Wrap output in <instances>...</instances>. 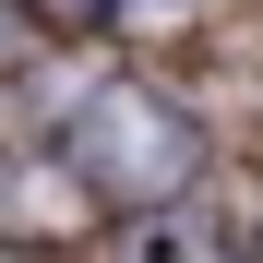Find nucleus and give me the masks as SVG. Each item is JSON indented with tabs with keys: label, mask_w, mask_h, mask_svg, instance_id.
I'll use <instances>...</instances> for the list:
<instances>
[{
	"label": "nucleus",
	"mask_w": 263,
	"mask_h": 263,
	"mask_svg": "<svg viewBox=\"0 0 263 263\" xmlns=\"http://www.w3.org/2000/svg\"><path fill=\"white\" fill-rule=\"evenodd\" d=\"M72 167L120 203H156V192L192 180V120L167 96H144V84H108V96L72 108Z\"/></svg>",
	"instance_id": "obj_1"
},
{
	"label": "nucleus",
	"mask_w": 263,
	"mask_h": 263,
	"mask_svg": "<svg viewBox=\"0 0 263 263\" xmlns=\"http://www.w3.org/2000/svg\"><path fill=\"white\" fill-rule=\"evenodd\" d=\"M120 12H132V24H167V0H120Z\"/></svg>",
	"instance_id": "obj_3"
},
{
	"label": "nucleus",
	"mask_w": 263,
	"mask_h": 263,
	"mask_svg": "<svg viewBox=\"0 0 263 263\" xmlns=\"http://www.w3.org/2000/svg\"><path fill=\"white\" fill-rule=\"evenodd\" d=\"M0 60H24V12H12V0H0Z\"/></svg>",
	"instance_id": "obj_2"
}]
</instances>
